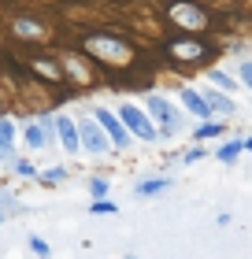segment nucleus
<instances>
[{"instance_id":"obj_13","label":"nucleus","mask_w":252,"mask_h":259,"mask_svg":"<svg viewBox=\"0 0 252 259\" xmlns=\"http://www.w3.org/2000/svg\"><path fill=\"white\" fill-rule=\"evenodd\" d=\"M22 137H26V148L41 152L45 145H49V119H45V122H30L26 130H22Z\"/></svg>"},{"instance_id":"obj_15","label":"nucleus","mask_w":252,"mask_h":259,"mask_svg":"<svg viewBox=\"0 0 252 259\" xmlns=\"http://www.w3.org/2000/svg\"><path fill=\"white\" fill-rule=\"evenodd\" d=\"M171 189V178H149V182H137V196H156V193H167Z\"/></svg>"},{"instance_id":"obj_26","label":"nucleus","mask_w":252,"mask_h":259,"mask_svg":"<svg viewBox=\"0 0 252 259\" xmlns=\"http://www.w3.org/2000/svg\"><path fill=\"white\" fill-rule=\"evenodd\" d=\"M245 152H252V134H248V137H245Z\"/></svg>"},{"instance_id":"obj_12","label":"nucleus","mask_w":252,"mask_h":259,"mask_svg":"<svg viewBox=\"0 0 252 259\" xmlns=\"http://www.w3.org/2000/svg\"><path fill=\"white\" fill-rule=\"evenodd\" d=\"M11 33H15V37H30V41H38V37H45V26H41L38 19L19 15V19H11Z\"/></svg>"},{"instance_id":"obj_5","label":"nucleus","mask_w":252,"mask_h":259,"mask_svg":"<svg viewBox=\"0 0 252 259\" xmlns=\"http://www.w3.org/2000/svg\"><path fill=\"white\" fill-rule=\"evenodd\" d=\"M167 56H171L174 63H186V67H197V63H204L211 56V49L208 45H200V41H193L186 33V37H178V41H171L167 45Z\"/></svg>"},{"instance_id":"obj_4","label":"nucleus","mask_w":252,"mask_h":259,"mask_svg":"<svg viewBox=\"0 0 252 259\" xmlns=\"http://www.w3.org/2000/svg\"><path fill=\"white\" fill-rule=\"evenodd\" d=\"M59 70H63L75 85H93V81H97V70L89 67V52H63L59 56Z\"/></svg>"},{"instance_id":"obj_3","label":"nucleus","mask_w":252,"mask_h":259,"mask_svg":"<svg viewBox=\"0 0 252 259\" xmlns=\"http://www.w3.org/2000/svg\"><path fill=\"white\" fill-rule=\"evenodd\" d=\"M145 108H149V115L156 119V126H160V137H174L178 130H182V115L174 111V104L167 100V97L152 93V97L145 100Z\"/></svg>"},{"instance_id":"obj_18","label":"nucleus","mask_w":252,"mask_h":259,"mask_svg":"<svg viewBox=\"0 0 252 259\" xmlns=\"http://www.w3.org/2000/svg\"><path fill=\"white\" fill-rule=\"evenodd\" d=\"M33 70L45 74V81H59V63H52V60H33Z\"/></svg>"},{"instance_id":"obj_16","label":"nucleus","mask_w":252,"mask_h":259,"mask_svg":"<svg viewBox=\"0 0 252 259\" xmlns=\"http://www.w3.org/2000/svg\"><path fill=\"white\" fill-rule=\"evenodd\" d=\"M241 148H245V137H237V141H226V145H223L219 152H215V159H219V163H234Z\"/></svg>"},{"instance_id":"obj_10","label":"nucleus","mask_w":252,"mask_h":259,"mask_svg":"<svg viewBox=\"0 0 252 259\" xmlns=\"http://www.w3.org/2000/svg\"><path fill=\"white\" fill-rule=\"evenodd\" d=\"M182 108L189 115H197V119H211L208 100H204V93H197V89H182Z\"/></svg>"},{"instance_id":"obj_24","label":"nucleus","mask_w":252,"mask_h":259,"mask_svg":"<svg viewBox=\"0 0 252 259\" xmlns=\"http://www.w3.org/2000/svg\"><path fill=\"white\" fill-rule=\"evenodd\" d=\"M30 248L38 252V255H49V244H45V241H38V237H30Z\"/></svg>"},{"instance_id":"obj_21","label":"nucleus","mask_w":252,"mask_h":259,"mask_svg":"<svg viewBox=\"0 0 252 259\" xmlns=\"http://www.w3.org/2000/svg\"><path fill=\"white\" fill-rule=\"evenodd\" d=\"M63 178H67V167H49L41 174V182H63Z\"/></svg>"},{"instance_id":"obj_22","label":"nucleus","mask_w":252,"mask_h":259,"mask_svg":"<svg viewBox=\"0 0 252 259\" xmlns=\"http://www.w3.org/2000/svg\"><path fill=\"white\" fill-rule=\"evenodd\" d=\"M89 193H93V196H104V193H107V178H93V182H89Z\"/></svg>"},{"instance_id":"obj_2","label":"nucleus","mask_w":252,"mask_h":259,"mask_svg":"<svg viewBox=\"0 0 252 259\" xmlns=\"http://www.w3.org/2000/svg\"><path fill=\"white\" fill-rule=\"evenodd\" d=\"M167 19H171L178 30H186V33H200V30H208V26H211L208 11L197 8L193 0H174V4L167 8Z\"/></svg>"},{"instance_id":"obj_7","label":"nucleus","mask_w":252,"mask_h":259,"mask_svg":"<svg viewBox=\"0 0 252 259\" xmlns=\"http://www.w3.org/2000/svg\"><path fill=\"white\" fill-rule=\"evenodd\" d=\"M119 119L126 122V130H134L141 141H156V137H160V130L152 126L149 111H141L137 104H123V108H119Z\"/></svg>"},{"instance_id":"obj_6","label":"nucleus","mask_w":252,"mask_h":259,"mask_svg":"<svg viewBox=\"0 0 252 259\" xmlns=\"http://www.w3.org/2000/svg\"><path fill=\"white\" fill-rule=\"evenodd\" d=\"M78 141H82V148H86V152H93V156H104V152L112 148V137H107V130L97 122V115L78 122Z\"/></svg>"},{"instance_id":"obj_27","label":"nucleus","mask_w":252,"mask_h":259,"mask_svg":"<svg viewBox=\"0 0 252 259\" xmlns=\"http://www.w3.org/2000/svg\"><path fill=\"white\" fill-rule=\"evenodd\" d=\"M0 219H4V215H0Z\"/></svg>"},{"instance_id":"obj_20","label":"nucleus","mask_w":252,"mask_h":259,"mask_svg":"<svg viewBox=\"0 0 252 259\" xmlns=\"http://www.w3.org/2000/svg\"><path fill=\"white\" fill-rule=\"evenodd\" d=\"M89 211H93V215H115V204H107V200H93Z\"/></svg>"},{"instance_id":"obj_23","label":"nucleus","mask_w":252,"mask_h":259,"mask_svg":"<svg viewBox=\"0 0 252 259\" xmlns=\"http://www.w3.org/2000/svg\"><path fill=\"white\" fill-rule=\"evenodd\" d=\"M241 81L245 89H252V60H241Z\"/></svg>"},{"instance_id":"obj_8","label":"nucleus","mask_w":252,"mask_h":259,"mask_svg":"<svg viewBox=\"0 0 252 259\" xmlns=\"http://www.w3.org/2000/svg\"><path fill=\"white\" fill-rule=\"evenodd\" d=\"M97 122L107 130V137H112V145H115V148H130V130H126V122H123V119H115L112 111L97 108Z\"/></svg>"},{"instance_id":"obj_9","label":"nucleus","mask_w":252,"mask_h":259,"mask_svg":"<svg viewBox=\"0 0 252 259\" xmlns=\"http://www.w3.org/2000/svg\"><path fill=\"white\" fill-rule=\"evenodd\" d=\"M56 134H59V145L67 148V156H75V152L82 148V141H78V122H70L67 115H56Z\"/></svg>"},{"instance_id":"obj_14","label":"nucleus","mask_w":252,"mask_h":259,"mask_svg":"<svg viewBox=\"0 0 252 259\" xmlns=\"http://www.w3.org/2000/svg\"><path fill=\"white\" fill-rule=\"evenodd\" d=\"M204 100H208L211 115H223V119H226V115H234V100L226 97L223 89H208V93H204Z\"/></svg>"},{"instance_id":"obj_1","label":"nucleus","mask_w":252,"mask_h":259,"mask_svg":"<svg viewBox=\"0 0 252 259\" xmlns=\"http://www.w3.org/2000/svg\"><path fill=\"white\" fill-rule=\"evenodd\" d=\"M82 49L89 52V60L107 63V67H130L134 63V45L123 37H112V33H89Z\"/></svg>"},{"instance_id":"obj_25","label":"nucleus","mask_w":252,"mask_h":259,"mask_svg":"<svg viewBox=\"0 0 252 259\" xmlns=\"http://www.w3.org/2000/svg\"><path fill=\"white\" fill-rule=\"evenodd\" d=\"M15 170L22 174V178H33V174H38V170H33V167H30V163H15Z\"/></svg>"},{"instance_id":"obj_11","label":"nucleus","mask_w":252,"mask_h":259,"mask_svg":"<svg viewBox=\"0 0 252 259\" xmlns=\"http://www.w3.org/2000/svg\"><path fill=\"white\" fill-rule=\"evenodd\" d=\"M11 159H15V122L0 119V163H11Z\"/></svg>"},{"instance_id":"obj_19","label":"nucleus","mask_w":252,"mask_h":259,"mask_svg":"<svg viewBox=\"0 0 252 259\" xmlns=\"http://www.w3.org/2000/svg\"><path fill=\"white\" fill-rule=\"evenodd\" d=\"M219 134H223V122H208V119H204L197 126V137H219Z\"/></svg>"},{"instance_id":"obj_17","label":"nucleus","mask_w":252,"mask_h":259,"mask_svg":"<svg viewBox=\"0 0 252 259\" xmlns=\"http://www.w3.org/2000/svg\"><path fill=\"white\" fill-rule=\"evenodd\" d=\"M208 81H211L215 89H223V93H234L237 85H241V81H234L230 74H226V70H211V74H208Z\"/></svg>"}]
</instances>
